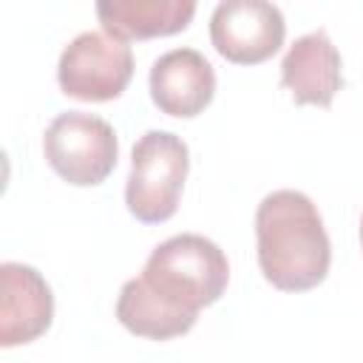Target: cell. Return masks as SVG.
<instances>
[{"label": "cell", "mask_w": 363, "mask_h": 363, "mask_svg": "<svg viewBox=\"0 0 363 363\" xmlns=\"http://www.w3.org/2000/svg\"><path fill=\"white\" fill-rule=\"evenodd\" d=\"M230 281L227 255L199 233H179L156 244L142 275L122 284L119 323L150 340L179 337L193 329L199 309L216 303Z\"/></svg>", "instance_id": "cell-1"}, {"label": "cell", "mask_w": 363, "mask_h": 363, "mask_svg": "<svg viewBox=\"0 0 363 363\" xmlns=\"http://www.w3.org/2000/svg\"><path fill=\"white\" fill-rule=\"evenodd\" d=\"M258 267L284 292L318 286L332 264V244L315 201L301 190H272L255 210Z\"/></svg>", "instance_id": "cell-2"}, {"label": "cell", "mask_w": 363, "mask_h": 363, "mask_svg": "<svg viewBox=\"0 0 363 363\" xmlns=\"http://www.w3.org/2000/svg\"><path fill=\"white\" fill-rule=\"evenodd\" d=\"M190 170V150L182 136L170 130H147L130 150V173L125 184V204L142 224L167 221L179 210L184 179Z\"/></svg>", "instance_id": "cell-3"}, {"label": "cell", "mask_w": 363, "mask_h": 363, "mask_svg": "<svg viewBox=\"0 0 363 363\" xmlns=\"http://www.w3.org/2000/svg\"><path fill=\"white\" fill-rule=\"evenodd\" d=\"M43 153L51 170L77 187L102 184L119 159L116 130L96 113L62 111L43 133Z\"/></svg>", "instance_id": "cell-4"}, {"label": "cell", "mask_w": 363, "mask_h": 363, "mask_svg": "<svg viewBox=\"0 0 363 363\" xmlns=\"http://www.w3.org/2000/svg\"><path fill=\"white\" fill-rule=\"evenodd\" d=\"M133 77V51L125 40L105 31L77 34L60 54L57 82L65 96L79 102L116 99Z\"/></svg>", "instance_id": "cell-5"}, {"label": "cell", "mask_w": 363, "mask_h": 363, "mask_svg": "<svg viewBox=\"0 0 363 363\" xmlns=\"http://www.w3.org/2000/svg\"><path fill=\"white\" fill-rule=\"evenodd\" d=\"M286 37L284 14L267 0H221L210 17L213 48L238 65H255L278 54Z\"/></svg>", "instance_id": "cell-6"}, {"label": "cell", "mask_w": 363, "mask_h": 363, "mask_svg": "<svg viewBox=\"0 0 363 363\" xmlns=\"http://www.w3.org/2000/svg\"><path fill=\"white\" fill-rule=\"evenodd\" d=\"M54 318V295L45 278L17 261L0 264V346L37 340Z\"/></svg>", "instance_id": "cell-7"}, {"label": "cell", "mask_w": 363, "mask_h": 363, "mask_svg": "<svg viewBox=\"0 0 363 363\" xmlns=\"http://www.w3.org/2000/svg\"><path fill=\"white\" fill-rule=\"evenodd\" d=\"M150 99L153 105L179 119L199 116L216 94V71L210 60L196 48L164 51L150 65Z\"/></svg>", "instance_id": "cell-8"}, {"label": "cell", "mask_w": 363, "mask_h": 363, "mask_svg": "<svg viewBox=\"0 0 363 363\" xmlns=\"http://www.w3.org/2000/svg\"><path fill=\"white\" fill-rule=\"evenodd\" d=\"M281 85L298 105H332L343 85L340 54L323 28L298 37L281 60Z\"/></svg>", "instance_id": "cell-9"}, {"label": "cell", "mask_w": 363, "mask_h": 363, "mask_svg": "<svg viewBox=\"0 0 363 363\" xmlns=\"http://www.w3.org/2000/svg\"><path fill=\"white\" fill-rule=\"evenodd\" d=\"M196 14L193 0H99L96 17L116 40H147L179 34Z\"/></svg>", "instance_id": "cell-10"}, {"label": "cell", "mask_w": 363, "mask_h": 363, "mask_svg": "<svg viewBox=\"0 0 363 363\" xmlns=\"http://www.w3.org/2000/svg\"><path fill=\"white\" fill-rule=\"evenodd\" d=\"M360 244H363V218H360Z\"/></svg>", "instance_id": "cell-11"}]
</instances>
